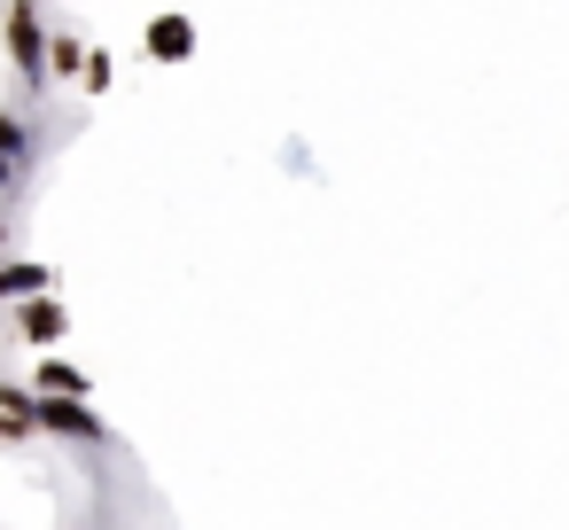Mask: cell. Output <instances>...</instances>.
Returning a JSON list of instances; mask_svg holds the SVG:
<instances>
[{
    "label": "cell",
    "instance_id": "cell-6",
    "mask_svg": "<svg viewBox=\"0 0 569 530\" xmlns=\"http://www.w3.org/2000/svg\"><path fill=\"white\" fill-rule=\"evenodd\" d=\"M0 157H9V164H32V118H24V110H0Z\"/></svg>",
    "mask_w": 569,
    "mask_h": 530
},
{
    "label": "cell",
    "instance_id": "cell-7",
    "mask_svg": "<svg viewBox=\"0 0 569 530\" xmlns=\"http://www.w3.org/2000/svg\"><path fill=\"white\" fill-rule=\"evenodd\" d=\"M71 71H87V48L71 32H48V79H71Z\"/></svg>",
    "mask_w": 569,
    "mask_h": 530
},
{
    "label": "cell",
    "instance_id": "cell-2",
    "mask_svg": "<svg viewBox=\"0 0 569 530\" xmlns=\"http://www.w3.org/2000/svg\"><path fill=\"white\" fill-rule=\"evenodd\" d=\"M48 437H102V421L87 413V398H63V390H40V413H32Z\"/></svg>",
    "mask_w": 569,
    "mask_h": 530
},
{
    "label": "cell",
    "instance_id": "cell-1",
    "mask_svg": "<svg viewBox=\"0 0 569 530\" xmlns=\"http://www.w3.org/2000/svg\"><path fill=\"white\" fill-rule=\"evenodd\" d=\"M9 63L24 71V87L48 79V24H40L32 0H9Z\"/></svg>",
    "mask_w": 569,
    "mask_h": 530
},
{
    "label": "cell",
    "instance_id": "cell-11",
    "mask_svg": "<svg viewBox=\"0 0 569 530\" xmlns=\"http://www.w3.org/2000/svg\"><path fill=\"white\" fill-rule=\"evenodd\" d=\"M0 250H9V211H0Z\"/></svg>",
    "mask_w": 569,
    "mask_h": 530
},
{
    "label": "cell",
    "instance_id": "cell-8",
    "mask_svg": "<svg viewBox=\"0 0 569 530\" xmlns=\"http://www.w3.org/2000/svg\"><path fill=\"white\" fill-rule=\"evenodd\" d=\"M40 390H63V398H87V374L71 359H40Z\"/></svg>",
    "mask_w": 569,
    "mask_h": 530
},
{
    "label": "cell",
    "instance_id": "cell-5",
    "mask_svg": "<svg viewBox=\"0 0 569 530\" xmlns=\"http://www.w3.org/2000/svg\"><path fill=\"white\" fill-rule=\"evenodd\" d=\"M149 56H157V63H188V56H196V24H188V17H157V24H149Z\"/></svg>",
    "mask_w": 569,
    "mask_h": 530
},
{
    "label": "cell",
    "instance_id": "cell-3",
    "mask_svg": "<svg viewBox=\"0 0 569 530\" xmlns=\"http://www.w3.org/2000/svg\"><path fill=\"white\" fill-rule=\"evenodd\" d=\"M63 328H71V320H63V304H56V297H48V289H40V297H24V304H17V336H24V343H56V336H63Z\"/></svg>",
    "mask_w": 569,
    "mask_h": 530
},
{
    "label": "cell",
    "instance_id": "cell-10",
    "mask_svg": "<svg viewBox=\"0 0 569 530\" xmlns=\"http://www.w3.org/2000/svg\"><path fill=\"white\" fill-rule=\"evenodd\" d=\"M17 180H24V164H9V157H0V203L17 196Z\"/></svg>",
    "mask_w": 569,
    "mask_h": 530
},
{
    "label": "cell",
    "instance_id": "cell-4",
    "mask_svg": "<svg viewBox=\"0 0 569 530\" xmlns=\"http://www.w3.org/2000/svg\"><path fill=\"white\" fill-rule=\"evenodd\" d=\"M40 289H56L48 266H32V258H0V304H24V297H40Z\"/></svg>",
    "mask_w": 569,
    "mask_h": 530
},
{
    "label": "cell",
    "instance_id": "cell-9",
    "mask_svg": "<svg viewBox=\"0 0 569 530\" xmlns=\"http://www.w3.org/2000/svg\"><path fill=\"white\" fill-rule=\"evenodd\" d=\"M79 79H87V94H102V87H110V56H87V71H79Z\"/></svg>",
    "mask_w": 569,
    "mask_h": 530
}]
</instances>
